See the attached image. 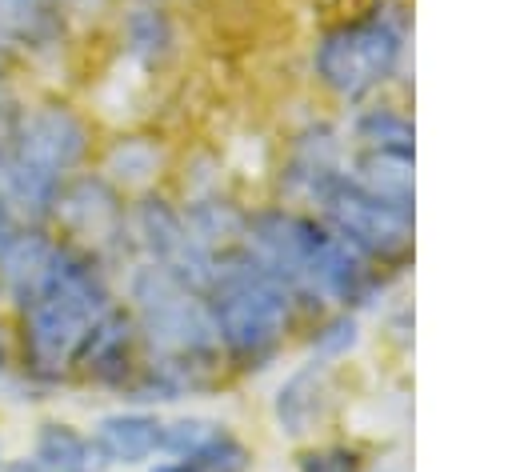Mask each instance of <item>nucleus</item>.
Returning <instances> with one entry per match:
<instances>
[{
	"label": "nucleus",
	"mask_w": 512,
	"mask_h": 472,
	"mask_svg": "<svg viewBox=\"0 0 512 472\" xmlns=\"http://www.w3.org/2000/svg\"><path fill=\"white\" fill-rule=\"evenodd\" d=\"M152 472H204V468H196L192 460H176V456H172V460H164V464H156Z\"/></svg>",
	"instance_id": "nucleus-20"
},
{
	"label": "nucleus",
	"mask_w": 512,
	"mask_h": 472,
	"mask_svg": "<svg viewBox=\"0 0 512 472\" xmlns=\"http://www.w3.org/2000/svg\"><path fill=\"white\" fill-rule=\"evenodd\" d=\"M356 140L368 152H408L412 156V120L396 108H368L356 120Z\"/></svg>",
	"instance_id": "nucleus-14"
},
{
	"label": "nucleus",
	"mask_w": 512,
	"mask_h": 472,
	"mask_svg": "<svg viewBox=\"0 0 512 472\" xmlns=\"http://www.w3.org/2000/svg\"><path fill=\"white\" fill-rule=\"evenodd\" d=\"M56 248H60V240L44 236L40 228H16L4 240V248H0V284L16 296V304L28 300L40 288V280L48 276V268L56 260Z\"/></svg>",
	"instance_id": "nucleus-10"
},
{
	"label": "nucleus",
	"mask_w": 512,
	"mask_h": 472,
	"mask_svg": "<svg viewBox=\"0 0 512 472\" xmlns=\"http://www.w3.org/2000/svg\"><path fill=\"white\" fill-rule=\"evenodd\" d=\"M0 472H44V464L36 456H24V460H12V464H0Z\"/></svg>",
	"instance_id": "nucleus-19"
},
{
	"label": "nucleus",
	"mask_w": 512,
	"mask_h": 472,
	"mask_svg": "<svg viewBox=\"0 0 512 472\" xmlns=\"http://www.w3.org/2000/svg\"><path fill=\"white\" fill-rule=\"evenodd\" d=\"M44 472H100V452L92 448V436L76 432L72 424H44L36 432V452H32Z\"/></svg>",
	"instance_id": "nucleus-13"
},
{
	"label": "nucleus",
	"mask_w": 512,
	"mask_h": 472,
	"mask_svg": "<svg viewBox=\"0 0 512 472\" xmlns=\"http://www.w3.org/2000/svg\"><path fill=\"white\" fill-rule=\"evenodd\" d=\"M204 300H208L220 348L236 364L260 368L284 344V332L292 320V288L272 272H264L260 264H252L244 252H232L220 260Z\"/></svg>",
	"instance_id": "nucleus-2"
},
{
	"label": "nucleus",
	"mask_w": 512,
	"mask_h": 472,
	"mask_svg": "<svg viewBox=\"0 0 512 472\" xmlns=\"http://www.w3.org/2000/svg\"><path fill=\"white\" fill-rule=\"evenodd\" d=\"M164 424L152 412H112L92 428V448L104 464H140L160 452Z\"/></svg>",
	"instance_id": "nucleus-9"
},
{
	"label": "nucleus",
	"mask_w": 512,
	"mask_h": 472,
	"mask_svg": "<svg viewBox=\"0 0 512 472\" xmlns=\"http://www.w3.org/2000/svg\"><path fill=\"white\" fill-rule=\"evenodd\" d=\"M404 56V20L400 16H368L352 24H336L320 36L312 68L320 84L344 100H360L380 88Z\"/></svg>",
	"instance_id": "nucleus-4"
},
{
	"label": "nucleus",
	"mask_w": 512,
	"mask_h": 472,
	"mask_svg": "<svg viewBox=\"0 0 512 472\" xmlns=\"http://www.w3.org/2000/svg\"><path fill=\"white\" fill-rule=\"evenodd\" d=\"M360 452L348 444H324V448H308L300 452L296 468L300 472H360Z\"/></svg>",
	"instance_id": "nucleus-16"
},
{
	"label": "nucleus",
	"mask_w": 512,
	"mask_h": 472,
	"mask_svg": "<svg viewBox=\"0 0 512 472\" xmlns=\"http://www.w3.org/2000/svg\"><path fill=\"white\" fill-rule=\"evenodd\" d=\"M28 168L52 176V180H64L88 152V128L84 120L64 108V104H44L36 112H28L20 120V128L12 132V144H8Z\"/></svg>",
	"instance_id": "nucleus-6"
},
{
	"label": "nucleus",
	"mask_w": 512,
	"mask_h": 472,
	"mask_svg": "<svg viewBox=\"0 0 512 472\" xmlns=\"http://www.w3.org/2000/svg\"><path fill=\"white\" fill-rule=\"evenodd\" d=\"M132 320H136V332L156 352V364L188 380L220 352L208 300L156 264L132 276Z\"/></svg>",
	"instance_id": "nucleus-3"
},
{
	"label": "nucleus",
	"mask_w": 512,
	"mask_h": 472,
	"mask_svg": "<svg viewBox=\"0 0 512 472\" xmlns=\"http://www.w3.org/2000/svg\"><path fill=\"white\" fill-rule=\"evenodd\" d=\"M188 460H192L196 468H204V472H244L248 460H252V452H248L228 428L212 424L208 436L196 444V452H192Z\"/></svg>",
	"instance_id": "nucleus-15"
},
{
	"label": "nucleus",
	"mask_w": 512,
	"mask_h": 472,
	"mask_svg": "<svg viewBox=\"0 0 512 472\" xmlns=\"http://www.w3.org/2000/svg\"><path fill=\"white\" fill-rule=\"evenodd\" d=\"M108 284L84 248L60 244L40 288L20 300L24 368L40 380H56L72 368L88 328L112 308Z\"/></svg>",
	"instance_id": "nucleus-1"
},
{
	"label": "nucleus",
	"mask_w": 512,
	"mask_h": 472,
	"mask_svg": "<svg viewBox=\"0 0 512 472\" xmlns=\"http://www.w3.org/2000/svg\"><path fill=\"white\" fill-rule=\"evenodd\" d=\"M132 348H136V320L124 308H108L84 336L76 352V368L100 384H124L132 372Z\"/></svg>",
	"instance_id": "nucleus-7"
},
{
	"label": "nucleus",
	"mask_w": 512,
	"mask_h": 472,
	"mask_svg": "<svg viewBox=\"0 0 512 472\" xmlns=\"http://www.w3.org/2000/svg\"><path fill=\"white\" fill-rule=\"evenodd\" d=\"M324 404H328V372H324V364H308V368L292 372V376L280 384L272 412H276L280 432L304 436V432H312V428L320 424Z\"/></svg>",
	"instance_id": "nucleus-11"
},
{
	"label": "nucleus",
	"mask_w": 512,
	"mask_h": 472,
	"mask_svg": "<svg viewBox=\"0 0 512 472\" xmlns=\"http://www.w3.org/2000/svg\"><path fill=\"white\" fill-rule=\"evenodd\" d=\"M352 180L396 208H412V156L408 152H368L364 148Z\"/></svg>",
	"instance_id": "nucleus-12"
},
{
	"label": "nucleus",
	"mask_w": 512,
	"mask_h": 472,
	"mask_svg": "<svg viewBox=\"0 0 512 472\" xmlns=\"http://www.w3.org/2000/svg\"><path fill=\"white\" fill-rule=\"evenodd\" d=\"M0 464H4V460H0Z\"/></svg>",
	"instance_id": "nucleus-21"
},
{
	"label": "nucleus",
	"mask_w": 512,
	"mask_h": 472,
	"mask_svg": "<svg viewBox=\"0 0 512 472\" xmlns=\"http://www.w3.org/2000/svg\"><path fill=\"white\" fill-rule=\"evenodd\" d=\"M52 216H60L76 236H96V240H112L124 232V204L116 200V192L104 180H76V184H60L56 200H52Z\"/></svg>",
	"instance_id": "nucleus-8"
},
{
	"label": "nucleus",
	"mask_w": 512,
	"mask_h": 472,
	"mask_svg": "<svg viewBox=\"0 0 512 472\" xmlns=\"http://www.w3.org/2000/svg\"><path fill=\"white\" fill-rule=\"evenodd\" d=\"M44 0H0V12L4 16H28V12H40Z\"/></svg>",
	"instance_id": "nucleus-18"
},
{
	"label": "nucleus",
	"mask_w": 512,
	"mask_h": 472,
	"mask_svg": "<svg viewBox=\"0 0 512 472\" xmlns=\"http://www.w3.org/2000/svg\"><path fill=\"white\" fill-rule=\"evenodd\" d=\"M352 344H356V316H348V312L332 316V320L316 332V340H312V348H316L320 356H344Z\"/></svg>",
	"instance_id": "nucleus-17"
},
{
	"label": "nucleus",
	"mask_w": 512,
	"mask_h": 472,
	"mask_svg": "<svg viewBox=\"0 0 512 472\" xmlns=\"http://www.w3.org/2000/svg\"><path fill=\"white\" fill-rule=\"evenodd\" d=\"M316 204L324 228L368 260H396L412 244V208H396L372 196L344 172H336L328 184L316 188Z\"/></svg>",
	"instance_id": "nucleus-5"
}]
</instances>
